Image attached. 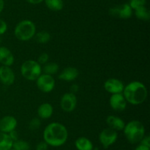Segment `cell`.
Segmentation results:
<instances>
[{
	"instance_id": "obj_1",
	"label": "cell",
	"mask_w": 150,
	"mask_h": 150,
	"mask_svg": "<svg viewBox=\"0 0 150 150\" xmlns=\"http://www.w3.org/2000/svg\"><path fill=\"white\" fill-rule=\"evenodd\" d=\"M68 138V131L64 125L59 122H52L45 126L43 140L48 146L59 147L64 145Z\"/></svg>"
},
{
	"instance_id": "obj_2",
	"label": "cell",
	"mask_w": 150,
	"mask_h": 150,
	"mask_svg": "<svg viewBox=\"0 0 150 150\" xmlns=\"http://www.w3.org/2000/svg\"><path fill=\"white\" fill-rule=\"evenodd\" d=\"M122 93L126 101L133 105L142 104L148 95L146 86L139 81H133L127 84Z\"/></svg>"
},
{
	"instance_id": "obj_3",
	"label": "cell",
	"mask_w": 150,
	"mask_h": 150,
	"mask_svg": "<svg viewBox=\"0 0 150 150\" xmlns=\"http://www.w3.org/2000/svg\"><path fill=\"white\" fill-rule=\"evenodd\" d=\"M125 136L130 144L140 143L142 138L145 136V128L143 124L138 120H133L129 121L125 126Z\"/></svg>"
},
{
	"instance_id": "obj_4",
	"label": "cell",
	"mask_w": 150,
	"mask_h": 150,
	"mask_svg": "<svg viewBox=\"0 0 150 150\" xmlns=\"http://www.w3.org/2000/svg\"><path fill=\"white\" fill-rule=\"evenodd\" d=\"M36 34V26L30 20H23L19 22L14 29V35L18 40L28 41Z\"/></svg>"
},
{
	"instance_id": "obj_5",
	"label": "cell",
	"mask_w": 150,
	"mask_h": 150,
	"mask_svg": "<svg viewBox=\"0 0 150 150\" xmlns=\"http://www.w3.org/2000/svg\"><path fill=\"white\" fill-rule=\"evenodd\" d=\"M21 73L27 80L35 81L42 74V67L38 61L32 60H26L21 66Z\"/></svg>"
},
{
	"instance_id": "obj_6",
	"label": "cell",
	"mask_w": 150,
	"mask_h": 150,
	"mask_svg": "<svg viewBox=\"0 0 150 150\" xmlns=\"http://www.w3.org/2000/svg\"><path fill=\"white\" fill-rule=\"evenodd\" d=\"M36 85L38 89L43 93H49L54 90L56 82L51 75L41 74L36 79Z\"/></svg>"
},
{
	"instance_id": "obj_7",
	"label": "cell",
	"mask_w": 150,
	"mask_h": 150,
	"mask_svg": "<svg viewBox=\"0 0 150 150\" xmlns=\"http://www.w3.org/2000/svg\"><path fill=\"white\" fill-rule=\"evenodd\" d=\"M117 138L118 134L117 131L109 127L103 129L99 134V141L104 149H108L113 145L117 141Z\"/></svg>"
},
{
	"instance_id": "obj_8",
	"label": "cell",
	"mask_w": 150,
	"mask_h": 150,
	"mask_svg": "<svg viewBox=\"0 0 150 150\" xmlns=\"http://www.w3.org/2000/svg\"><path fill=\"white\" fill-rule=\"evenodd\" d=\"M77 105V98L73 93H66L60 99V107L63 111L71 113L76 109Z\"/></svg>"
},
{
	"instance_id": "obj_9",
	"label": "cell",
	"mask_w": 150,
	"mask_h": 150,
	"mask_svg": "<svg viewBox=\"0 0 150 150\" xmlns=\"http://www.w3.org/2000/svg\"><path fill=\"white\" fill-rule=\"evenodd\" d=\"M109 14L113 17L119 19H130L132 16V8L128 4H123L110 9Z\"/></svg>"
},
{
	"instance_id": "obj_10",
	"label": "cell",
	"mask_w": 150,
	"mask_h": 150,
	"mask_svg": "<svg viewBox=\"0 0 150 150\" xmlns=\"http://www.w3.org/2000/svg\"><path fill=\"white\" fill-rule=\"evenodd\" d=\"M125 85L121 80L116 78L107 79L104 83V88L107 92L111 94H122L124 90Z\"/></svg>"
},
{
	"instance_id": "obj_11",
	"label": "cell",
	"mask_w": 150,
	"mask_h": 150,
	"mask_svg": "<svg viewBox=\"0 0 150 150\" xmlns=\"http://www.w3.org/2000/svg\"><path fill=\"white\" fill-rule=\"evenodd\" d=\"M109 104L111 108L117 112L124 111L127 107V101L122 94H111Z\"/></svg>"
},
{
	"instance_id": "obj_12",
	"label": "cell",
	"mask_w": 150,
	"mask_h": 150,
	"mask_svg": "<svg viewBox=\"0 0 150 150\" xmlns=\"http://www.w3.org/2000/svg\"><path fill=\"white\" fill-rule=\"evenodd\" d=\"M17 120L13 116H5L0 120V131L7 133L15 130L17 126Z\"/></svg>"
},
{
	"instance_id": "obj_13",
	"label": "cell",
	"mask_w": 150,
	"mask_h": 150,
	"mask_svg": "<svg viewBox=\"0 0 150 150\" xmlns=\"http://www.w3.org/2000/svg\"><path fill=\"white\" fill-rule=\"evenodd\" d=\"M16 76L10 66H1L0 67V82L4 85H11L14 82Z\"/></svg>"
},
{
	"instance_id": "obj_14",
	"label": "cell",
	"mask_w": 150,
	"mask_h": 150,
	"mask_svg": "<svg viewBox=\"0 0 150 150\" xmlns=\"http://www.w3.org/2000/svg\"><path fill=\"white\" fill-rule=\"evenodd\" d=\"M14 55L8 48L0 46V63L2 66H11L14 63Z\"/></svg>"
},
{
	"instance_id": "obj_15",
	"label": "cell",
	"mask_w": 150,
	"mask_h": 150,
	"mask_svg": "<svg viewBox=\"0 0 150 150\" xmlns=\"http://www.w3.org/2000/svg\"><path fill=\"white\" fill-rule=\"evenodd\" d=\"M79 71L75 67H67L59 74V79L66 82H71L75 80L79 76Z\"/></svg>"
},
{
	"instance_id": "obj_16",
	"label": "cell",
	"mask_w": 150,
	"mask_h": 150,
	"mask_svg": "<svg viewBox=\"0 0 150 150\" xmlns=\"http://www.w3.org/2000/svg\"><path fill=\"white\" fill-rule=\"evenodd\" d=\"M106 124L108 127L115 131H122L124 129L126 124L120 117L115 116H108L106 118Z\"/></svg>"
},
{
	"instance_id": "obj_17",
	"label": "cell",
	"mask_w": 150,
	"mask_h": 150,
	"mask_svg": "<svg viewBox=\"0 0 150 150\" xmlns=\"http://www.w3.org/2000/svg\"><path fill=\"white\" fill-rule=\"evenodd\" d=\"M54 112L52 105L48 102H44L39 106L38 109V115L40 119H48L51 117Z\"/></svg>"
},
{
	"instance_id": "obj_18",
	"label": "cell",
	"mask_w": 150,
	"mask_h": 150,
	"mask_svg": "<svg viewBox=\"0 0 150 150\" xmlns=\"http://www.w3.org/2000/svg\"><path fill=\"white\" fill-rule=\"evenodd\" d=\"M75 146L78 150H93L92 141L86 137H79L75 141Z\"/></svg>"
},
{
	"instance_id": "obj_19",
	"label": "cell",
	"mask_w": 150,
	"mask_h": 150,
	"mask_svg": "<svg viewBox=\"0 0 150 150\" xmlns=\"http://www.w3.org/2000/svg\"><path fill=\"white\" fill-rule=\"evenodd\" d=\"M13 141L7 133L0 131V150H10L13 148Z\"/></svg>"
},
{
	"instance_id": "obj_20",
	"label": "cell",
	"mask_w": 150,
	"mask_h": 150,
	"mask_svg": "<svg viewBox=\"0 0 150 150\" xmlns=\"http://www.w3.org/2000/svg\"><path fill=\"white\" fill-rule=\"evenodd\" d=\"M135 15L136 18L142 21H149L150 19V13L145 6L139 7L135 10Z\"/></svg>"
},
{
	"instance_id": "obj_21",
	"label": "cell",
	"mask_w": 150,
	"mask_h": 150,
	"mask_svg": "<svg viewBox=\"0 0 150 150\" xmlns=\"http://www.w3.org/2000/svg\"><path fill=\"white\" fill-rule=\"evenodd\" d=\"M47 7L52 11H59L63 8L62 0H45Z\"/></svg>"
},
{
	"instance_id": "obj_22",
	"label": "cell",
	"mask_w": 150,
	"mask_h": 150,
	"mask_svg": "<svg viewBox=\"0 0 150 150\" xmlns=\"http://www.w3.org/2000/svg\"><path fill=\"white\" fill-rule=\"evenodd\" d=\"M35 40L39 44H46L51 40V35L47 31H40L35 34Z\"/></svg>"
},
{
	"instance_id": "obj_23",
	"label": "cell",
	"mask_w": 150,
	"mask_h": 150,
	"mask_svg": "<svg viewBox=\"0 0 150 150\" xmlns=\"http://www.w3.org/2000/svg\"><path fill=\"white\" fill-rule=\"evenodd\" d=\"M59 69V65L57 63L51 62V63H47L46 64H45V66H43V71L44 74L52 76L53 74H55L56 73H57Z\"/></svg>"
},
{
	"instance_id": "obj_24",
	"label": "cell",
	"mask_w": 150,
	"mask_h": 150,
	"mask_svg": "<svg viewBox=\"0 0 150 150\" xmlns=\"http://www.w3.org/2000/svg\"><path fill=\"white\" fill-rule=\"evenodd\" d=\"M13 149L16 150H30V145L27 141L18 139L13 143Z\"/></svg>"
},
{
	"instance_id": "obj_25",
	"label": "cell",
	"mask_w": 150,
	"mask_h": 150,
	"mask_svg": "<svg viewBox=\"0 0 150 150\" xmlns=\"http://www.w3.org/2000/svg\"><path fill=\"white\" fill-rule=\"evenodd\" d=\"M41 126V121L38 118H34L29 121V127L31 130H37Z\"/></svg>"
},
{
	"instance_id": "obj_26",
	"label": "cell",
	"mask_w": 150,
	"mask_h": 150,
	"mask_svg": "<svg viewBox=\"0 0 150 150\" xmlns=\"http://www.w3.org/2000/svg\"><path fill=\"white\" fill-rule=\"evenodd\" d=\"M145 4H146V0H130L129 5L130 6L132 10L133 9L136 10L142 6H145Z\"/></svg>"
},
{
	"instance_id": "obj_27",
	"label": "cell",
	"mask_w": 150,
	"mask_h": 150,
	"mask_svg": "<svg viewBox=\"0 0 150 150\" xmlns=\"http://www.w3.org/2000/svg\"><path fill=\"white\" fill-rule=\"evenodd\" d=\"M49 60V55L46 52H43L39 55L38 58V63L40 65H45Z\"/></svg>"
},
{
	"instance_id": "obj_28",
	"label": "cell",
	"mask_w": 150,
	"mask_h": 150,
	"mask_svg": "<svg viewBox=\"0 0 150 150\" xmlns=\"http://www.w3.org/2000/svg\"><path fill=\"white\" fill-rule=\"evenodd\" d=\"M7 30V24L3 19H0V35H2Z\"/></svg>"
},
{
	"instance_id": "obj_29",
	"label": "cell",
	"mask_w": 150,
	"mask_h": 150,
	"mask_svg": "<svg viewBox=\"0 0 150 150\" xmlns=\"http://www.w3.org/2000/svg\"><path fill=\"white\" fill-rule=\"evenodd\" d=\"M48 145L45 141H41L38 143L36 146V150H47L48 149Z\"/></svg>"
},
{
	"instance_id": "obj_30",
	"label": "cell",
	"mask_w": 150,
	"mask_h": 150,
	"mask_svg": "<svg viewBox=\"0 0 150 150\" xmlns=\"http://www.w3.org/2000/svg\"><path fill=\"white\" fill-rule=\"evenodd\" d=\"M140 144L150 147V137L149 135H146V136L144 137L142 141H140Z\"/></svg>"
},
{
	"instance_id": "obj_31",
	"label": "cell",
	"mask_w": 150,
	"mask_h": 150,
	"mask_svg": "<svg viewBox=\"0 0 150 150\" xmlns=\"http://www.w3.org/2000/svg\"><path fill=\"white\" fill-rule=\"evenodd\" d=\"M8 135H10V138L12 139V141L14 142V141H17V140H18V132H16V129L13 131H12V132H9Z\"/></svg>"
},
{
	"instance_id": "obj_32",
	"label": "cell",
	"mask_w": 150,
	"mask_h": 150,
	"mask_svg": "<svg viewBox=\"0 0 150 150\" xmlns=\"http://www.w3.org/2000/svg\"><path fill=\"white\" fill-rule=\"evenodd\" d=\"M79 87L77 84H73V85H71L70 87V93H73V94H76L79 91Z\"/></svg>"
},
{
	"instance_id": "obj_33",
	"label": "cell",
	"mask_w": 150,
	"mask_h": 150,
	"mask_svg": "<svg viewBox=\"0 0 150 150\" xmlns=\"http://www.w3.org/2000/svg\"><path fill=\"white\" fill-rule=\"evenodd\" d=\"M135 150H150V147L146 146H144L142 144H139Z\"/></svg>"
},
{
	"instance_id": "obj_34",
	"label": "cell",
	"mask_w": 150,
	"mask_h": 150,
	"mask_svg": "<svg viewBox=\"0 0 150 150\" xmlns=\"http://www.w3.org/2000/svg\"><path fill=\"white\" fill-rule=\"evenodd\" d=\"M27 2L30 3V4H40V3L42 2L43 0H26Z\"/></svg>"
},
{
	"instance_id": "obj_35",
	"label": "cell",
	"mask_w": 150,
	"mask_h": 150,
	"mask_svg": "<svg viewBox=\"0 0 150 150\" xmlns=\"http://www.w3.org/2000/svg\"><path fill=\"white\" fill-rule=\"evenodd\" d=\"M4 0H0V13L2 12L3 9H4Z\"/></svg>"
},
{
	"instance_id": "obj_36",
	"label": "cell",
	"mask_w": 150,
	"mask_h": 150,
	"mask_svg": "<svg viewBox=\"0 0 150 150\" xmlns=\"http://www.w3.org/2000/svg\"><path fill=\"white\" fill-rule=\"evenodd\" d=\"M10 150H16V149H13V148H12L11 149H10Z\"/></svg>"
}]
</instances>
